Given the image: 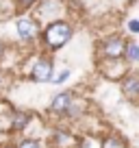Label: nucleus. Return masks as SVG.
Segmentation results:
<instances>
[{
    "label": "nucleus",
    "instance_id": "nucleus-17",
    "mask_svg": "<svg viewBox=\"0 0 139 148\" xmlns=\"http://www.w3.org/2000/svg\"><path fill=\"white\" fill-rule=\"evenodd\" d=\"M0 83H2V74H0Z\"/></svg>",
    "mask_w": 139,
    "mask_h": 148
},
{
    "label": "nucleus",
    "instance_id": "nucleus-13",
    "mask_svg": "<svg viewBox=\"0 0 139 148\" xmlns=\"http://www.w3.org/2000/svg\"><path fill=\"white\" fill-rule=\"evenodd\" d=\"M37 2V0H15V5L20 7V9H28V7H33Z\"/></svg>",
    "mask_w": 139,
    "mask_h": 148
},
{
    "label": "nucleus",
    "instance_id": "nucleus-14",
    "mask_svg": "<svg viewBox=\"0 0 139 148\" xmlns=\"http://www.w3.org/2000/svg\"><path fill=\"white\" fill-rule=\"evenodd\" d=\"M128 28H130V33H137V31H139V22H137V20H130V22H128Z\"/></svg>",
    "mask_w": 139,
    "mask_h": 148
},
{
    "label": "nucleus",
    "instance_id": "nucleus-15",
    "mask_svg": "<svg viewBox=\"0 0 139 148\" xmlns=\"http://www.w3.org/2000/svg\"><path fill=\"white\" fill-rule=\"evenodd\" d=\"M0 148H15V144H0Z\"/></svg>",
    "mask_w": 139,
    "mask_h": 148
},
{
    "label": "nucleus",
    "instance_id": "nucleus-2",
    "mask_svg": "<svg viewBox=\"0 0 139 148\" xmlns=\"http://www.w3.org/2000/svg\"><path fill=\"white\" fill-rule=\"evenodd\" d=\"M124 46H126V39H122L117 35H111L100 44L98 52H100V57L104 61H120L124 57Z\"/></svg>",
    "mask_w": 139,
    "mask_h": 148
},
{
    "label": "nucleus",
    "instance_id": "nucleus-5",
    "mask_svg": "<svg viewBox=\"0 0 139 148\" xmlns=\"http://www.w3.org/2000/svg\"><path fill=\"white\" fill-rule=\"evenodd\" d=\"M72 102H74V94H72V92H61V94H57V96L52 98L50 111L57 113V116H65L67 109L72 107Z\"/></svg>",
    "mask_w": 139,
    "mask_h": 148
},
{
    "label": "nucleus",
    "instance_id": "nucleus-11",
    "mask_svg": "<svg viewBox=\"0 0 139 148\" xmlns=\"http://www.w3.org/2000/svg\"><path fill=\"white\" fill-rule=\"evenodd\" d=\"M15 148H42V142L35 139V137H24L15 144Z\"/></svg>",
    "mask_w": 139,
    "mask_h": 148
},
{
    "label": "nucleus",
    "instance_id": "nucleus-4",
    "mask_svg": "<svg viewBox=\"0 0 139 148\" xmlns=\"http://www.w3.org/2000/svg\"><path fill=\"white\" fill-rule=\"evenodd\" d=\"M15 31H18V37L22 42H35V39L42 35L39 24L35 22V20H31V18H20L18 24H15Z\"/></svg>",
    "mask_w": 139,
    "mask_h": 148
},
{
    "label": "nucleus",
    "instance_id": "nucleus-16",
    "mask_svg": "<svg viewBox=\"0 0 139 148\" xmlns=\"http://www.w3.org/2000/svg\"><path fill=\"white\" fill-rule=\"evenodd\" d=\"M5 55V46H2V44H0V57Z\"/></svg>",
    "mask_w": 139,
    "mask_h": 148
},
{
    "label": "nucleus",
    "instance_id": "nucleus-10",
    "mask_svg": "<svg viewBox=\"0 0 139 148\" xmlns=\"http://www.w3.org/2000/svg\"><path fill=\"white\" fill-rule=\"evenodd\" d=\"M102 148H126V142L122 137H104Z\"/></svg>",
    "mask_w": 139,
    "mask_h": 148
},
{
    "label": "nucleus",
    "instance_id": "nucleus-1",
    "mask_svg": "<svg viewBox=\"0 0 139 148\" xmlns=\"http://www.w3.org/2000/svg\"><path fill=\"white\" fill-rule=\"evenodd\" d=\"M72 33H74V28H72L70 22H65V20H55V22H50L44 28L42 39H44L48 50H59V48H63L65 44L72 39Z\"/></svg>",
    "mask_w": 139,
    "mask_h": 148
},
{
    "label": "nucleus",
    "instance_id": "nucleus-3",
    "mask_svg": "<svg viewBox=\"0 0 139 148\" xmlns=\"http://www.w3.org/2000/svg\"><path fill=\"white\" fill-rule=\"evenodd\" d=\"M31 79L35 83H48L55 79V61L48 57H37L31 65Z\"/></svg>",
    "mask_w": 139,
    "mask_h": 148
},
{
    "label": "nucleus",
    "instance_id": "nucleus-8",
    "mask_svg": "<svg viewBox=\"0 0 139 148\" xmlns=\"http://www.w3.org/2000/svg\"><path fill=\"white\" fill-rule=\"evenodd\" d=\"M31 120H33V116L28 111H22V109L13 111L11 113V131H24L31 124Z\"/></svg>",
    "mask_w": 139,
    "mask_h": 148
},
{
    "label": "nucleus",
    "instance_id": "nucleus-12",
    "mask_svg": "<svg viewBox=\"0 0 139 148\" xmlns=\"http://www.w3.org/2000/svg\"><path fill=\"white\" fill-rule=\"evenodd\" d=\"M70 74H72V70H70V68H67V70H63V72H61V74H59V76H55V79H52V81H55V83H57V85H59V83H63V81H65V79H67Z\"/></svg>",
    "mask_w": 139,
    "mask_h": 148
},
{
    "label": "nucleus",
    "instance_id": "nucleus-9",
    "mask_svg": "<svg viewBox=\"0 0 139 148\" xmlns=\"http://www.w3.org/2000/svg\"><path fill=\"white\" fill-rule=\"evenodd\" d=\"M122 59L130 61V63H137V61H139V46H137V42H135V39H128V42H126V46H124V57H122Z\"/></svg>",
    "mask_w": 139,
    "mask_h": 148
},
{
    "label": "nucleus",
    "instance_id": "nucleus-7",
    "mask_svg": "<svg viewBox=\"0 0 139 148\" xmlns=\"http://www.w3.org/2000/svg\"><path fill=\"white\" fill-rule=\"evenodd\" d=\"M122 92H124V96L128 98V100H137L139 96V76L135 72L126 74V76H122Z\"/></svg>",
    "mask_w": 139,
    "mask_h": 148
},
{
    "label": "nucleus",
    "instance_id": "nucleus-6",
    "mask_svg": "<svg viewBox=\"0 0 139 148\" xmlns=\"http://www.w3.org/2000/svg\"><path fill=\"white\" fill-rule=\"evenodd\" d=\"M50 146L52 148H74V146H78V139L72 133H67V131L57 129L50 135Z\"/></svg>",
    "mask_w": 139,
    "mask_h": 148
}]
</instances>
